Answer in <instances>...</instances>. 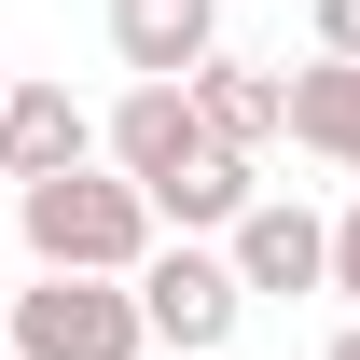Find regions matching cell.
<instances>
[{
  "label": "cell",
  "mask_w": 360,
  "mask_h": 360,
  "mask_svg": "<svg viewBox=\"0 0 360 360\" xmlns=\"http://www.w3.org/2000/svg\"><path fill=\"white\" fill-rule=\"evenodd\" d=\"M0 84H14V70H0Z\"/></svg>",
  "instance_id": "obj_15"
},
{
  "label": "cell",
  "mask_w": 360,
  "mask_h": 360,
  "mask_svg": "<svg viewBox=\"0 0 360 360\" xmlns=\"http://www.w3.org/2000/svg\"><path fill=\"white\" fill-rule=\"evenodd\" d=\"M14 236H28V264H70V277H125L139 250H153V194H139L111 153H84V167H42L14 180Z\"/></svg>",
  "instance_id": "obj_1"
},
{
  "label": "cell",
  "mask_w": 360,
  "mask_h": 360,
  "mask_svg": "<svg viewBox=\"0 0 360 360\" xmlns=\"http://www.w3.org/2000/svg\"><path fill=\"white\" fill-rule=\"evenodd\" d=\"M277 84H291V125L277 139H305L319 167L360 180V56H305V70H277Z\"/></svg>",
  "instance_id": "obj_10"
},
{
  "label": "cell",
  "mask_w": 360,
  "mask_h": 360,
  "mask_svg": "<svg viewBox=\"0 0 360 360\" xmlns=\"http://www.w3.org/2000/svg\"><path fill=\"white\" fill-rule=\"evenodd\" d=\"M208 42H222V0H111V56L139 84H180Z\"/></svg>",
  "instance_id": "obj_8"
},
{
  "label": "cell",
  "mask_w": 360,
  "mask_h": 360,
  "mask_svg": "<svg viewBox=\"0 0 360 360\" xmlns=\"http://www.w3.org/2000/svg\"><path fill=\"white\" fill-rule=\"evenodd\" d=\"M305 28H319V56H360V0H305Z\"/></svg>",
  "instance_id": "obj_11"
},
{
  "label": "cell",
  "mask_w": 360,
  "mask_h": 360,
  "mask_svg": "<svg viewBox=\"0 0 360 360\" xmlns=\"http://www.w3.org/2000/svg\"><path fill=\"white\" fill-rule=\"evenodd\" d=\"M194 139H208V125H194V97H180V84H125V97H111V125H97V153H111L125 180H167Z\"/></svg>",
  "instance_id": "obj_9"
},
{
  "label": "cell",
  "mask_w": 360,
  "mask_h": 360,
  "mask_svg": "<svg viewBox=\"0 0 360 360\" xmlns=\"http://www.w3.org/2000/svg\"><path fill=\"white\" fill-rule=\"evenodd\" d=\"M333 360H360V319H347V333H333Z\"/></svg>",
  "instance_id": "obj_13"
},
{
  "label": "cell",
  "mask_w": 360,
  "mask_h": 360,
  "mask_svg": "<svg viewBox=\"0 0 360 360\" xmlns=\"http://www.w3.org/2000/svg\"><path fill=\"white\" fill-rule=\"evenodd\" d=\"M97 153V111L70 84H0V180H42V167H84Z\"/></svg>",
  "instance_id": "obj_7"
},
{
  "label": "cell",
  "mask_w": 360,
  "mask_h": 360,
  "mask_svg": "<svg viewBox=\"0 0 360 360\" xmlns=\"http://www.w3.org/2000/svg\"><path fill=\"white\" fill-rule=\"evenodd\" d=\"M222 264H236L250 305H264V291H319V277H333V222H319L305 194H250L222 222Z\"/></svg>",
  "instance_id": "obj_4"
},
{
  "label": "cell",
  "mask_w": 360,
  "mask_h": 360,
  "mask_svg": "<svg viewBox=\"0 0 360 360\" xmlns=\"http://www.w3.org/2000/svg\"><path fill=\"white\" fill-rule=\"evenodd\" d=\"M139 360H194V347H139Z\"/></svg>",
  "instance_id": "obj_14"
},
{
  "label": "cell",
  "mask_w": 360,
  "mask_h": 360,
  "mask_svg": "<svg viewBox=\"0 0 360 360\" xmlns=\"http://www.w3.org/2000/svg\"><path fill=\"white\" fill-rule=\"evenodd\" d=\"M180 97H194V125H208V139H236V153H264V139L291 125V84H277L264 56H222V42L180 70Z\"/></svg>",
  "instance_id": "obj_6"
},
{
  "label": "cell",
  "mask_w": 360,
  "mask_h": 360,
  "mask_svg": "<svg viewBox=\"0 0 360 360\" xmlns=\"http://www.w3.org/2000/svg\"><path fill=\"white\" fill-rule=\"evenodd\" d=\"M153 194V236H222L250 194H264V153H236V139H194L167 180H139Z\"/></svg>",
  "instance_id": "obj_5"
},
{
  "label": "cell",
  "mask_w": 360,
  "mask_h": 360,
  "mask_svg": "<svg viewBox=\"0 0 360 360\" xmlns=\"http://www.w3.org/2000/svg\"><path fill=\"white\" fill-rule=\"evenodd\" d=\"M125 291H139V333H153V347H194V360L250 319V291H236V264L208 250V236H153V250L125 264Z\"/></svg>",
  "instance_id": "obj_3"
},
{
  "label": "cell",
  "mask_w": 360,
  "mask_h": 360,
  "mask_svg": "<svg viewBox=\"0 0 360 360\" xmlns=\"http://www.w3.org/2000/svg\"><path fill=\"white\" fill-rule=\"evenodd\" d=\"M0 305H14V360H139V347H153L125 277H70V264H42L28 291H0Z\"/></svg>",
  "instance_id": "obj_2"
},
{
  "label": "cell",
  "mask_w": 360,
  "mask_h": 360,
  "mask_svg": "<svg viewBox=\"0 0 360 360\" xmlns=\"http://www.w3.org/2000/svg\"><path fill=\"white\" fill-rule=\"evenodd\" d=\"M319 291H347V305H360V194H347V222H333V277H319Z\"/></svg>",
  "instance_id": "obj_12"
}]
</instances>
